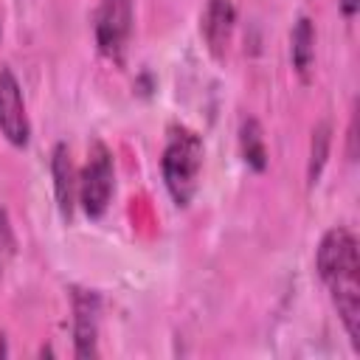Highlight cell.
Masks as SVG:
<instances>
[{
    "label": "cell",
    "instance_id": "obj_1",
    "mask_svg": "<svg viewBox=\"0 0 360 360\" xmlns=\"http://www.w3.org/2000/svg\"><path fill=\"white\" fill-rule=\"evenodd\" d=\"M315 270L332 295V304L338 309V318H340L352 346L360 349V250H357V236L343 225L329 228L318 242Z\"/></svg>",
    "mask_w": 360,
    "mask_h": 360
},
{
    "label": "cell",
    "instance_id": "obj_2",
    "mask_svg": "<svg viewBox=\"0 0 360 360\" xmlns=\"http://www.w3.org/2000/svg\"><path fill=\"white\" fill-rule=\"evenodd\" d=\"M205 146L202 138L188 127H169L163 158H160V174L169 197L177 208H188L197 188H200V172H202Z\"/></svg>",
    "mask_w": 360,
    "mask_h": 360
},
{
    "label": "cell",
    "instance_id": "obj_3",
    "mask_svg": "<svg viewBox=\"0 0 360 360\" xmlns=\"http://www.w3.org/2000/svg\"><path fill=\"white\" fill-rule=\"evenodd\" d=\"M115 191V166H112V152L107 149L104 141H93L87 146V160L79 172V202L82 211L90 219L104 217L110 208Z\"/></svg>",
    "mask_w": 360,
    "mask_h": 360
},
{
    "label": "cell",
    "instance_id": "obj_4",
    "mask_svg": "<svg viewBox=\"0 0 360 360\" xmlns=\"http://www.w3.org/2000/svg\"><path fill=\"white\" fill-rule=\"evenodd\" d=\"M96 48L104 59L121 65L132 34V0H98L93 17Z\"/></svg>",
    "mask_w": 360,
    "mask_h": 360
},
{
    "label": "cell",
    "instance_id": "obj_5",
    "mask_svg": "<svg viewBox=\"0 0 360 360\" xmlns=\"http://www.w3.org/2000/svg\"><path fill=\"white\" fill-rule=\"evenodd\" d=\"M73 307V352L79 360L98 357V321H101V295L96 290L70 287Z\"/></svg>",
    "mask_w": 360,
    "mask_h": 360
},
{
    "label": "cell",
    "instance_id": "obj_6",
    "mask_svg": "<svg viewBox=\"0 0 360 360\" xmlns=\"http://www.w3.org/2000/svg\"><path fill=\"white\" fill-rule=\"evenodd\" d=\"M0 135L17 149L28 146L31 141V124H28L22 90L11 68H0Z\"/></svg>",
    "mask_w": 360,
    "mask_h": 360
},
{
    "label": "cell",
    "instance_id": "obj_7",
    "mask_svg": "<svg viewBox=\"0 0 360 360\" xmlns=\"http://www.w3.org/2000/svg\"><path fill=\"white\" fill-rule=\"evenodd\" d=\"M233 22H236V11L231 0H208L205 11L200 17V34L205 39V48L214 59H222L233 34Z\"/></svg>",
    "mask_w": 360,
    "mask_h": 360
},
{
    "label": "cell",
    "instance_id": "obj_8",
    "mask_svg": "<svg viewBox=\"0 0 360 360\" xmlns=\"http://www.w3.org/2000/svg\"><path fill=\"white\" fill-rule=\"evenodd\" d=\"M51 177H53V194H56L59 214L65 219H70L73 217V208L79 202V172L73 166V158H70L68 143H62V141L51 152Z\"/></svg>",
    "mask_w": 360,
    "mask_h": 360
},
{
    "label": "cell",
    "instance_id": "obj_9",
    "mask_svg": "<svg viewBox=\"0 0 360 360\" xmlns=\"http://www.w3.org/2000/svg\"><path fill=\"white\" fill-rule=\"evenodd\" d=\"M290 53H292V68L295 73L307 82L312 62H315V25L309 17H298L292 25V37H290Z\"/></svg>",
    "mask_w": 360,
    "mask_h": 360
},
{
    "label": "cell",
    "instance_id": "obj_10",
    "mask_svg": "<svg viewBox=\"0 0 360 360\" xmlns=\"http://www.w3.org/2000/svg\"><path fill=\"white\" fill-rule=\"evenodd\" d=\"M239 152H242V160H245L253 172H264V169H267L264 132H262V124H259L253 115L242 118V124H239Z\"/></svg>",
    "mask_w": 360,
    "mask_h": 360
},
{
    "label": "cell",
    "instance_id": "obj_11",
    "mask_svg": "<svg viewBox=\"0 0 360 360\" xmlns=\"http://www.w3.org/2000/svg\"><path fill=\"white\" fill-rule=\"evenodd\" d=\"M329 146H332V127H329V121H321L309 138V160H307V183L309 186H315L321 180V172L329 160Z\"/></svg>",
    "mask_w": 360,
    "mask_h": 360
},
{
    "label": "cell",
    "instance_id": "obj_12",
    "mask_svg": "<svg viewBox=\"0 0 360 360\" xmlns=\"http://www.w3.org/2000/svg\"><path fill=\"white\" fill-rule=\"evenodd\" d=\"M14 256H17V236H14L8 211L0 205V276L8 270V264L14 262Z\"/></svg>",
    "mask_w": 360,
    "mask_h": 360
},
{
    "label": "cell",
    "instance_id": "obj_13",
    "mask_svg": "<svg viewBox=\"0 0 360 360\" xmlns=\"http://www.w3.org/2000/svg\"><path fill=\"white\" fill-rule=\"evenodd\" d=\"M354 138H357V115H352L349 121V160H354Z\"/></svg>",
    "mask_w": 360,
    "mask_h": 360
},
{
    "label": "cell",
    "instance_id": "obj_14",
    "mask_svg": "<svg viewBox=\"0 0 360 360\" xmlns=\"http://www.w3.org/2000/svg\"><path fill=\"white\" fill-rule=\"evenodd\" d=\"M357 8H360V0H340V11L346 20H352L357 14Z\"/></svg>",
    "mask_w": 360,
    "mask_h": 360
}]
</instances>
